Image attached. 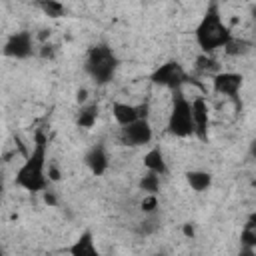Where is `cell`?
I'll use <instances>...</instances> for the list:
<instances>
[{
    "mask_svg": "<svg viewBox=\"0 0 256 256\" xmlns=\"http://www.w3.org/2000/svg\"><path fill=\"white\" fill-rule=\"evenodd\" d=\"M46 158H48V138L44 132H36L34 148L26 156L24 164L16 172L14 184L24 188L26 192H44L48 188V176H46Z\"/></svg>",
    "mask_w": 256,
    "mask_h": 256,
    "instance_id": "6da1fadb",
    "label": "cell"
},
{
    "mask_svg": "<svg viewBox=\"0 0 256 256\" xmlns=\"http://www.w3.org/2000/svg\"><path fill=\"white\" fill-rule=\"evenodd\" d=\"M232 38L230 28L224 24L218 4L212 2L206 10V14L202 16L200 24L196 26V42L200 46V50L204 54H212L218 48H224Z\"/></svg>",
    "mask_w": 256,
    "mask_h": 256,
    "instance_id": "7a4b0ae2",
    "label": "cell"
},
{
    "mask_svg": "<svg viewBox=\"0 0 256 256\" xmlns=\"http://www.w3.org/2000/svg\"><path fill=\"white\" fill-rule=\"evenodd\" d=\"M118 70V58L106 44L90 48L86 56V72L96 84H108Z\"/></svg>",
    "mask_w": 256,
    "mask_h": 256,
    "instance_id": "3957f363",
    "label": "cell"
},
{
    "mask_svg": "<svg viewBox=\"0 0 256 256\" xmlns=\"http://www.w3.org/2000/svg\"><path fill=\"white\" fill-rule=\"evenodd\" d=\"M168 132L176 138H188L194 134V122H192V108L190 102L184 98V94L178 90L174 96L172 112L168 118Z\"/></svg>",
    "mask_w": 256,
    "mask_h": 256,
    "instance_id": "277c9868",
    "label": "cell"
},
{
    "mask_svg": "<svg viewBox=\"0 0 256 256\" xmlns=\"http://www.w3.org/2000/svg\"><path fill=\"white\" fill-rule=\"evenodd\" d=\"M150 80L158 86H164V88H170V90H180V86L184 82H188V76H186L184 68L178 62L170 60V62L162 64L160 68H156Z\"/></svg>",
    "mask_w": 256,
    "mask_h": 256,
    "instance_id": "5b68a950",
    "label": "cell"
},
{
    "mask_svg": "<svg viewBox=\"0 0 256 256\" xmlns=\"http://www.w3.org/2000/svg\"><path fill=\"white\" fill-rule=\"evenodd\" d=\"M152 140V126L148 118H138L128 126H122V142L128 146H146Z\"/></svg>",
    "mask_w": 256,
    "mask_h": 256,
    "instance_id": "8992f818",
    "label": "cell"
},
{
    "mask_svg": "<svg viewBox=\"0 0 256 256\" xmlns=\"http://www.w3.org/2000/svg\"><path fill=\"white\" fill-rule=\"evenodd\" d=\"M32 42H34V38H32L30 32H26V30L16 32V34H12L6 40V44H4V56L16 58V60H24V58L32 56Z\"/></svg>",
    "mask_w": 256,
    "mask_h": 256,
    "instance_id": "52a82bcc",
    "label": "cell"
},
{
    "mask_svg": "<svg viewBox=\"0 0 256 256\" xmlns=\"http://www.w3.org/2000/svg\"><path fill=\"white\" fill-rule=\"evenodd\" d=\"M192 122H194V134L206 142L208 140V130H210V110L204 98H196L192 104Z\"/></svg>",
    "mask_w": 256,
    "mask_h": 256,
    "instance_id": "ba28073f",
    "label": "cell"
},
{
    "mask_svg": "<svg viewBox=\"0 0 256 256\" xmlns=\"http://www.w3.org/2000/svg\"><path fill=\"white\" fill-rule=\"evenodd\" d=\"M212 82H214V90H216L218 94L236 98L238 92H240V88H242L244 78H242L240 74H234V72H218Z\"/></svg>",
    "mask_w": 256,
    "mask_h": 256,
    "instance_id": "9c48e42d",
    "label": "cell"
},
{
    "mask_svg": "<svg viewBox=\"0 0 256 256\" xmlns=\"http://www.w3.org/2000/svg\"><path fill=\"white\" fill-rule=\"evenodd\" d=\"M86 166L90 168V172L94 176H102L106 170H108V154L104 150L102 144H96L92 146L88 152H86Z\"/></svg>",
    "mask_w": 256,
    "mask_h": 256,
    "instance_id": "30bf717a",
    "label": "cell"
},
{
    "mask_svg": "<svg viewBox=\"0 0 256 256\" xmlns=\"http://www.w3.org/2000/svg\"><path fill=\"white\" fill-rule=\"evenodd\" d=\"M112 116L116 118V122L120 126H128L140 118V110H138V106H132L126 102H114L112 104Z\"/></svg>",
    "mask_w": 256,
    "mask_h": 256,
    "instance_id": "8fae6325",
    "label": "cell"
},
{
    "mask_svg": "<svg viewBox=\"0 0 256 256\" xmlns=\"http://www.w3.org/2000/svg\"><path fill=\"white\" fill-rule=\"evenodd\" d=\"M70 254L74 256H98V248L94 244V236L90 230H86L70 248H68Z\"/></svg>",
    "mask_w": 256,
    "mask_h": 256,
    "instance_id": "7c38bea8",
    "label": "cell"
},
{
    "mask_svg": "<svg viewBox=\"0 0 256 256\" xmlns=\"http://www.w3.org/2000/svg\"><path fill=\"white\" fill-rule=\"evenodd\" d=\"M144 166L148 172H154L158 176H164L168 172V166H166V158H164V152L160 148H152L146 156H144Z\"/></svg>",
    "mask_w": 256,
    "mask_h": 256,
    "instance_id": "4fadbf2b",
    "label": "cell"
},
{
    "mask_svg": "<svg viewBox=\"0 0 256 256\" xmlns=\"http://www.w3.org/2000/svg\"><path fill=\"white\" fill-rule=\"evenodd\" d=\"M186 182L194 192H204L212 186V174L204 170H192L186 174Z\"/></svg>",
    "mask_w": 256,
    "mask_h": 256,
    "instance_id": "5bb4252c",
    "label": "cell"
},
{
    "mask_svg": "<svg viewBox=\"0 0 256 256\" xmlns=\"http://www.w3.org/2000/svg\"><path fill=\"white\" fill-rule=\"evenodd\" d=\"M98 104H86V106H82L80 108V112H78V126L80 128H92L94 124H96V120H98Z\"/></svg>",
    "mask_w": 256,
    "mask_h": 256,
    "instance_id": "9a60e30c",
    "label": "cell"
},
{
    "mask_svg": "<svg viewBox=\"0 0 256 256\" xmlns=\"http://www.w3.org/2000/svg\"><path fill=\"white\" fill-rule=\"evenodd\" d=\"M38 6L40 10L48 16V18H64L66 16V6L58 0H38Z\"/></svg>",
    "mask_w": 256,
    "mask_h": 256,
    "instance_id": "2e32d148",
    "label": "cell"
},
{
    "mask_svg": "<svg viewBox=\"0 0 256 256\" xmlns=\"http://www.w3.org/2000/svg\"><path fill=\"white\" fill-rule=\"evenodd\" d=\"M140 190L148 192V194H156L160 190V176L154 172H148L146 176L140 178Z\"/></svg>",
    "mask_w": 256,
    "mask_h": 256,
    "instance_id": "e0dca14e",
    "label": "cell"
},
{
    "mask_svg": "<svg viewBox=\"0 0 256 256\" xmlns=\"http://www.w3.org/2000/svg\"><path fill=\"white\" fill-rule=\"evenodd\" d=\"M224 48H226V52H228V54L236 56V54H246V52H248V48H250V44H248V42H244V40L236 42L234 38H230V42H228Z\"/></svg>",
    "mask_w": 256,
    "mask_h": 256,
    "instance_id": "ac0fdd59",
    "label": "cell"
},
{
    "mask_svg": "<svg viewBox=\"0 0 256 256\" xmlns=\"http://www.w3.org/2000/svg\"><path fill=\"white\" fill-rule=\"evenodd\" d=\"M242 242L246 246H256V230H254V218L250 220V224L244 228L242 232Z\"/></svg>",
    "mask_w": 256,
    "mask_h": 256,
    "instance_id": "d6986e66",
    "label": "cell"
},
{
    "mask_svg": "<svg viewBox=\"0 0 256 256\" xmlns=\"http://www.w3.org/2000/svg\"><path fill=\"white\" fill-rule=\"evenodd\" d=\"M156 208H158V198H156V194H148V196L142 200V210H144L146 214H154Z\"/></svg>",
    "mask_w": 256,
    "mask_h": 256,
    "instance_id": "ffe728a7",
    "label": "cell"
},
{
    "mask_svg": "<svg viewBox=\"0 0 256 256\" xmlns=\"http://www.w3.org/2000/svg\"><path fill=\"white\" fill-rule=\"evenodd\" d=\"M214 66H216V62H214L212 58H208V54H204V56H200V58H198V70L208 72V70H212Z\"/></svg>",
    "mask_w": 256,
    "mask_h": 256,
    "instance_id": "44dd1931",
    "label": "cell"
},
{
    "mask_svg": "<svg viewBox=\"0 0 256 256\" xmlns=\"http://www.w3.org/2000/svg\"><path fill=\"white\" fill-rule=\"evenodd\" d=\"M40 56H42V58H52V56H54V46H52V44H42Z\"/></svg>",
    "mask_w": 256,
    "mask_h": 256,
    "instance_id": "7402d4cb",
    "label": "cell"
},
{
    "mask_svg": "<svg viewBox=\"0 0 256 256\" xmlns=\"http://www.w3.org/2000/svg\"><path fill=\"white\" fill-rule=\"evenodd\" d=\"M62 176H60V172H58V168L56 166H48V180H52V182H58Z\"/></svg>",
    "mask_w": 256,
    "mask_h": 256,
    "instance_id": "603a6c76",
    "label": "cell"
},
{
    "mask_svg": "<svg viewBox=\"0 0 256 256\" xmlns=\"http://www.w3.org/2000/svg\"><path fill=\"white\" fill-rule=\"evenodd\" d=\"M44 202H46L48 206H56V196H54L52 192H46V190H44Z\"/></svg>",
    "mask_w": 256,
    "mask_h": 256,
    "instance_id": "cb8c5ba5",
    "label": "cell"
},
{
    "mask_svg": "<svg viewBox=\"0 0 256 256\" xmlns=\"http://www.w3.org/2000/svg\"><path fill=\"white\" fill-rule=\"evenodd\" d=\"M184 236H188V238H192L194 236V226L188 222V224H184Z\"/></svg>",
    "mask_w": 256,
    "mask_h": 256,
    "instance_id": "d4e9b609",
    "label": "cell"
},
{
    "mask_svg": "<svg viewBox=\"0 0 256 256\" xmlns=\"http://www.w3.org/2000/svg\"><path fill=\"white\" fill-rule=\"evenodd\" d=\"M86 96H88V92L82 88V90H78V94H76V100H78V102H86Z\"/></svg>",
    "mask_w": 256,
    "mask_h": 256,
    "instance_id": "484cf974",
    "label": "cell"
},
{
    "mask_svg": "<svg viewBox=\"0 0 256 256\" xmlns=\"http://www.w3.org/2000/svg\"><path fill=\"white\" fill-rule=\"evenodd\" d=\"M0 254H2V250H0Z\"/></svg>",
    "mask_w": 256,
    "mask_h": 256,
    "instance_id": "4316f807",
    "label": "cell"
}]
</instances>
